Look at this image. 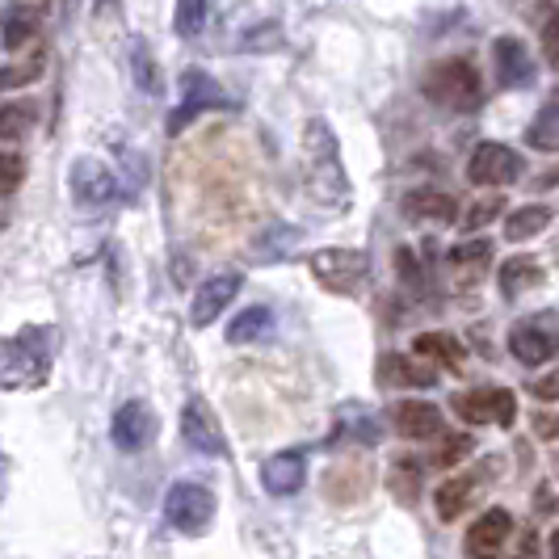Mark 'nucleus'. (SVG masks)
<instances>
[{"label":"nucleus","instance_id":"6ab92c4d","mask_svg":"<svg viewBox=\"0 0 559 559\" xmlns=\"http://www.w3.org/2000/svg\"><path fill=\"white\" fill-rule=\"evenodd\" d=\"M379 383L383 388H433V370L425 358H408V354H383L379 358Z\"/></svg>","mask_w":559,"mask_h":559},{"label":"nucleus","instance_id":"ea45409f","mask_svg":"<svg viewBox=\"0 0 559 559\" xmlns=\"http://www.w3.org/2000/svg\"><path fill=\"white\" fill-rule=\"evenodd\" d=\"M395 265H400V278H404V286H413V290H417L420 282H425V274H420V265H417V257H413V249L395 252Z\"/></svg>","mask_w":559,"mask_h":559},{"label":"nucleus","instance_id":"f8f14e48","mask_svg":"<svg viewBox=\"0 0 559 559\" xmlns=\"http://www.w3.org/2000/svg\"><path fill=\"white\" fill-rule=\"evenodd\" d=\"M454 413L463 420H472V425H488L492 420V425L509 429L513 417H518V400L504 388H479V392L454 395Z\"/></svg>","mask_w":559,"mask_h":559},{"label":"nucleus","instance_id":"cd10ccee","mask_svg":"<svg viewBox=\"0 0 559 559\" xmlns=\"http://www.w3.org/2000/svg\"><path fill=\"white\" fill-rule=\"evenodd\" d=\"M34 122H38L34 102H4L0 106V140H22Z\"/></svg>","mask_w":559,"mask_h":559},{"label":"nucleus","instance_id":"e433bc0d","mask_svg":"<svg viewBox=\"0 0 559 559\" xmlns=\"http://www.w3.org/2000/svg\"><path fill=\"white\" fill-rule=\"evenodd\" d=\"M278 43H282V29L274 26V22L249 29V34L240 38V47H245V51H270V47H278Z\"/></svg>","mask_w":559,"mask_h":559},{"label":"nucleus","instance_id":"dca6fc26","mask_svg":"<svg viewBox=\"0 0 559 559\" xmlns=\"http://www.w3.org/2000/svg\"><path fill=\"white\" fill-rule=\"evenodd\" d=\"M488 472H501V459H492V463H479L476 472H463V476H450L447 484H438V492H433V504H438V518L442 522H454L472 497H476L479 479L488 476Z\"/></svg>","mask_w":559,"mask_h":559},{"label":"nucleus","instance_id":"2f4dec72","mask_svg":"<svg viewBox=\"0 0 559 559\" xmlns=\"http://www.w3.org/2000/svg\"><path fill=\"white\" fill-rule=\"evenodd\" d=\"M388 484H392L395 501L413 504V501H417V492H420V488H417V484H420V463H413V459H395Z\"/></svg>","mask_w":559,"mask_h":559},{"label":"nucleus","instance_id":"473e14b6","mask_svg":"<svg viewBox=\"0 0 559 559\" xmlns=\"http://www.w3.org/2000/svg\"><path fill=\"white\" fill-rule=\"evenodd\" d=\"M454 270H484L492 261V240H467V245H454L447 257Z\"/></svg>","mask_w":559,"mask_h":559},{"label":"nucleus","instance_id":"7ed1b4c3","mask_svg":"<svg viewBox=\"0 0 559 559\" xmlns=\"http://www.w3.org/2000/svg\"><path fill=\"white\" fill-rule=\"evenodd\" d=\"M47 374H51V349H43V329L0 336V392L43 388Z\"/></svg>","mask_w":559,"mask_h":559},{"label":"nucleus","instance_id":"c03bdc74","mask_svg":"<svg viewBox=\"0 0 559 559\" xmlns=\"http://www.w3.org/2000/svg\"><path fill=\"white\" fill-rule=\"evenodd\" d=\"M551 559H559V531H556V538H551Z\"/></svg>","mask_w":559,"mask_h":559},{"label":"nucleus","instance_id":"79ce46f5","mask_svg":"<svg viewBox=\"0 0 559 559\" xmlns=\"http://www.w3.org/2000/svg\"><path fill=\"white\" fill-rule=\"evenodd\" d=\"M531 392L538 395V400H559V374L556 379H538Z\"/></svg>","mask_w":559,"mask_h":559},{"label":"nucleus","instance_id":"6e6552de","mask_svg":"<svg viewBox=\"0 0 559 559\" xmlns=\"http://www.w3.org/2000/svg\"><path fill=\"white\" fill-rule=\"evenodd\" d=\"M231 102H227V93L219 88V84L211 81L206 72H198V68H190L186 76H181V106L173 110V118H168V135H177V131H186L190 122H194L198 114L206 110H227Z\"/></svg>","mask_w":559,"mask_h":559},{"label":"nucleus","instance_id":"f03ea898","mask_svg":"<svg viewBox=\"0 0 559 559\" xmlns=\"http://www.w3.org/2000/svg\"><path fill=\"white\" fill-rule=\"evenodd\" d=\"M420 93L442 106V110H459V114H476L484 106V81H479V68L472 59H438L425 68L420 76Z\"/></svg>","mask_w":559,"mask_h":559},{"label":"nucleus","instance_id":"ddd939ff","mask_svg":"<svg viewBox=\"0 0 559 559\" xmlns=\"http://www.w3.org/2000/svg\"><path fill=\"white\" fill-rule=\"evenodd\" d=\"M240 286H245V278H240L236 270L211 274V278L198 286L194 308H190V324H194V329H211V324L227 311V304L240 295Z\"/></svg>","mask_w":559,"mask_h":559},{"label":"nucleus","instance_id":"7c9ffc66","mask_svg":"<svg viewBox=\"0 0 559 559\" xmlns=\"http://www.w3.org/2000/svg\"><path fill=\"white\" fill-rule=\"evenodd\" d=\"M295 245H299V227L278 224V227H270V231L252 245V252H257V261H274V257H286Z\"/></svg>","mask_w":559,"mask_h":559},{"label":"nucleus","instance_id":"4be33fe9","mask_svg":"<svg viewBox=\"0 0 559 559\" xmlns=\"http://www.w3.org/2000/svg\"><path fill=\"white\" fill-rule=\"evenodd\" d=\"M413 349H417V358H429V362L450 366V370H459L463 358H467L463 341L454 333H420L417 341H413Z\"/></svg>","mask_w":559,"mask_h":559},{"label":"nucleus","instance_id":"c756f323","mask_svg":"<svg viewBox=\"0 0 559 559\" xmlns=\"http://www.w3.org/2000/svg\"><path fill=\"white\" fill-rule=\"evenodd\" d=\"M34 34H38V13L13 9V13L4 17V26H0V43H4L9 51H17V47H26Z\"/></svg>","mask_w":559,"mask_h":559},{"label":"nucleus","instance_id":"5701e85b","mask_svg":"<svg viewBox=\"0 0 559 559\" xmlns=\"http://www.w3.org/2000/svg\"><path fill=\"white\" fill-rule=\"evenodd\" d=\"M526 143L534 152H559V88L534 114V122L526 127Z\"/></svg>","mask_w":559,"mask_h":559},{"label":"nucleus","instance_id":"9d476101","mask_svg":"<svg viewBox=\"0 0 559 559\" xmlns=\"http://www.w3.org/2000/svg\"><path fill=\"white\" fill-rule=\"evenodd\" d=\"M181 442L198 454H211V459H227V438L219 429V417L206 400H190L181 408Z\"/></svg>","mask_w":559,"mask_h":559},{"label":"nucleus","instance_id":"4c0bfd02","mask_svg":"<svg viewBox=\"0 0 559 559\" xmlns=\"http://www.w3.org/2000/svg\"><path fill=\"white\" fill-rule=\"evenodd\" d=\"M467 450H476V442L467 438V433H454V438H447V447L433 454V463L438 467H450V463H463L467 459Z\"/></svg>","mask_w":559,"mask_h":559},{"label":"nucleus","instance_id":"f704fd0d","mask_svg":"<svg viewBox=\"0 0 559 559\" xmlns=\"http://www.w3.org/2000/svg\"><path fill=\"white\" fill-rule=\"evenodd\" d=\"M501 211H504V198H501V194L479 198L476 206H472V211L463 215V227H467V231H479V227H488V224H492V219H497Z\"/></svg>","mask_w":559,"mask_h":559},{"label":"nucleus","instance_id":"0eeeda50","mask_svg":"<svg viewBox=\"0 0 559 559\" xmlns=\"http://www.w3.org/2000/svg\"><path fill=\"white\" fill-rule=\"evenodd\" d=\"M68 190H72V202L81 211H106V206H114L122 198V186H118L114 168H106L102 160H93V156L72 160V168H68Z\"/></svg>","mask_w":559,"mask_h":559},{"label":"nucleus","instance_id":"412c9836","mask_svg":"<svg viewBox=\"0 0 559 559\" xmlns=\"http://www.w3.org/2000/svg\"><path fill=\"white\" fill-rule=\"evenodd\" d=\"M274 333V311L270 308H245L231 324H227V341L231 345H257V341H270Z\"/></svg>","mask_w":559,"mask_h":559},{"label":"nucleus","instance_id":"37998d69","mask_svg":"<svg viewBox=\"0 0 559 559\" xmlns=\"http://www.w3.org/2000/svg\"><path fill=\"white\" fill-rule=\"evenodd\" d=\"M47 4H51V0H17L13 9H29V13H38V17H43V9H47Z\"/></svg>","mask_w":559,"mask_h":559},{"label":"nucleus","instance_id":"58836bf2","mask_svg":"<svg viewBox=\"0 0 559 559\" xmlns=\"http://www.w3.org/2000/svg\"><path fill=\"white\" fill-rule=\"evenodd\" d=\"M543 56H547V63L559 68V9L543 22Z\"/></svg>","mask_w":559,"mask_h":559},{"label":"nucleus","instance_id":"bb28decb","mask_svg":"<svg viewBox=\"0 0 559 559\" xmlns=\"http://www.w3.org/2000/svg\"><path fill=\"white\" fill-rule=\"evenodd\" d=\"M547 224H551V206H518L509 219H504V236L513 240V245H522V240H534L538 231H547Z\"/></svg>","mask_w":559,"mask_h":559},{"label":"nucleus","instance_id":"f257e3e1","mask_svg":"<svg viewBox=\"0 0 559 559\" xmlns=\"http://www.w3.org/2000/svg\"><path fill=\"white\" fill-rule=\"evenodd\" d=\"M304 190L324 211L349 206V177L341 168V147L324 118H311L304 127Z\"/></svg>","mask_w":559,"mask_h":559},{"label":"nucleus","instance_id":"2eb2a0df","mask_svg":"<svg viewBox=\"0 0 559 559\" xmlns=\"http://www.w3.org/2000/svg\"><path fill=\"white\" fill-rule=\"evenodd\" d=\"M261 484L270 497H295L308 484V454L304 450H282L261 463Z\"/></svg>","mask_w":559,"mask_h":559},{"label":"nucleus","instance_id":"1a4fd4ad","mask_svg":"<svg viewBox=\"0 0 559 559\" xmlns=\"http://www.w3.org/2000/svg\"><path fill=\"white\" fill-rule=\"evenodd\" d=\"M522 156L513 152V147H504V143H479L476 152H472V160H467V181L472 186H513L518 177H522Z\"/></svg>","mask_w":559,"mask_h":559},{"label":"nucleus","instance_id":"393cba45","mask_svg":"<svg viewBox=\"0 0 559 559\" xmlns=\"http://www.w3.org/2000/svg\"><path fill=\"white\" fill-rule=\"evenodd\" d=\"M131 81H135V88L140 93H147V97H160V68H156V56H152V47L143 43V38H131Z\"/></svg>","mask_w":559,"mask_h":559},{"label":"nucleus","instance_id":"a211bd4d","mask_svg":"<svg viewBox=\"0 0 559 559\" xmlns=\"http://www.w3.org/2000/svg\"><path fill=\"white\" fill-rule=\"evenodd\" d=\"M492 63H497V81H501L504 88H518V84L534 81L531 51H526L522 38H513V34H501V38L492 43Z\"/></svg>","mask_w":559,"mask_h":559},{"label":"nucleus","instance_id":"20e7f679","mask_svg":"<svg viewBox=\"0 0 559 559\" xmlns=\"http://www.w3.org/2000/svg\"><path fill=\"white\" fill-rule=\"evenodd\" d=\"M165 522L190 538L206 534L215 522V492L198 479H177L165 492Z\"/></svg>","mask_w":559,"mask_h":559},{"label":"nucleus","instance_id":"39448f33","mask_svg":"<svg viewBox=\"0 0 559 559\" xmlns=\"http://www.w3.org/2000/svg\"><path fill=\"white\" fill-rule=\"evenodd\" d=\"M311 278L333 295H358L370 278V257L362 249H320L311 252Z\"/></svg>","mask_w":559,"mask_h":559},{"label":"nucleus","instance_id":"49530a36","mask_svg":"<svg viewBox=\"0 0 559 559\" xmlns=\"http://www.w3.org/2000/svg\"><path fill=\"white\" fill-rule=\"evenodd\" d=\"M93 4H97V9H106V4H114V0H93Z\"/></svg>","mask_w":559,"mask_h":559},{"label":"nucleus","instance_id":"a18cd8bd","mask_svg":"<svg viewBox=\"0 0 559 559\" xmlns=\"http://www.w3.org/2000/svg\"><path fill=\"white\" fill-rule=\"evenodd\" d=\"M551 257H556V270H559V231H556V245H551Z\"/></svg>","mask_w":559,"mask_h":559},{"label":"nucleus","instance_id":"c85d7f7f","mask_svg":"<svg viewBox=\"0 0 559 559\" xmlns=\"http://www.w3.org/2000/svg\"><path fill=\"white\" fill-rule=\"evenodd\" d=\"M206 26V0H177V9H173V34L177 38H186V43H194L198 34Z\"/></svg>","mask_w":559,"mask_h":559},{"label":"nucleus","instance_id":"aec40b11","mask_svg":"<svg viewBox=\"0 0 559 559\" xmlns=\"http://www.w3.org/2000/svg\"><path fill=\"white\" fill-rule=\"evenodd\" d=\"M404 215L420 224V219H429V224H454L459 219V198L447 194V190H413V194H404Z\"/></svg>","mask_w":559,"mask_h":559},{"label":"nucleus","instance_id":"b1692460","mask_svg":"<svg viewBox=\"0 0 559 559\" xmlns=\"http://www.w3.org/2000/svg\"><path fill=\"white\" fill-rule=\"evenodd\" d=\"M543 282V265L534 257H509L501 265V290L504 299H518L522 290H534Z\"/></svg>","mask_w":559,"mask_h":559},{"label":"nucleus","instance_id":"c9c22d12","mask_svg":"<svg viewBox=\"0 0 559 559\" xmlns=\"http://www.w3.org/2000/svg\"><path fill=\"white\" fill-rule=\"evenodd\" d=\"M26 177V160L17 152H0V194H13Z\"/></svg>","mask_w":559,"mask_h":559},{"label":"nucleus","instance_id":"a19ab883","mask_svg":"<svg viewBox=\"0 0 559 559\" xmlns=\"http://www.w3.org/2000/svg\"><path fill=\"white\" fill-rule=\"evenodd\" d=\"M509 559H538V534H534V531L522 534V543H518V551H513V556H509Z\"/></svg>","mask_w":559,"mask_h":559},{"label":"nucleus","instance_id":"72a5a7b5","mask_svg":"<svg viewBox=\"0 0 559 559\" xmlns=\"http://www.w3.org/2000/svg\"><path fill=\"white\" fill-rule=\"evenodd\" d=\"M43 76V56L26 59V63H13V68H0V93H9V88H26Z\"/></svg>","mask_w":559,"mask_h":559},{"label":"nucleus","instance_id":"423d86ee","mask_svg":"<svg viewBox=\"0 0 559 559\" xmlns=\"http://www.w3.org/2000/svg\"><path fill=\"white\" fill-rule=\"evenodd\" d=\"M509 354L522 366H543L559 354V311H534L509 329Z\"/></svg>","mask_w":559,"mask_h":559},{"label":"nucleus","instance_id":"4468645a","mask_svg":"<svg viewBox=\"0 0 559 559\" xmlns=\"http://www.w3.org/2000/svg\"><path fill=\"white\" fill-rule=\"evenodd\" d=\"M509 534H513L509 509H488V513H479L476 522L467 526V538H463L467 559H497L504 551V543H509Z\"/></svg>","mask_w":559,"mask_h":559},{"label":"nucleus","instance_id":"f3484780","mask_svg":"<svg viewBox=\"0 0 559 559\" xmlns=\"http://www.w3.org/2000/svg\"><path fill=\"white\" fill-rule=\"evenodd\" d=\"M392 425H395V433L408 438V442H429V438L442 433V413H438L433 404L404 400V404H395L392 408Z\"/></svg>","mask_w":559,"mask_h":559},{"label":"nucleus","instance_id":"a878e982","mask_svg":"<svg viewBox=\"0 0 559 559\" xmlns=\"http://www.w3.org/2000/svg\"><path fill=\"white\" fill-rule=\"evenodd\" d=\"M336 425H341L345 438H354V442H362V447H374L379 433H383L366 404H345V408H336Z\"/></svg>","mask_w":559,"mask_h":559},{"label":"nucleus","instance_id":"9b49d317","mask_svg":"<svg viewBox=\"0 0 559 559\" xmlns=\"http://www.w3.org/2000/svg\"><path fill=\"white\" fill-rule=\"evenodd\" d=\"M156 429H160V420H156V413H152V404L127 400L110 420V442L118 450H127V454H135V450L156 442Z\"/></svg>","mask_w":559,"mask_h":559}]
</instances>
